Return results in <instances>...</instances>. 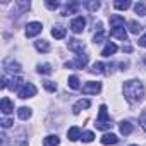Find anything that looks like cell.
<instances>
[{
  "mask_svg": "<svg viewBox=\"0 0 146 146\" xmlns=\"http://www.w3.org/2000/svg\"><path fill=\"white\" fill-rule=\"evenodd\" d=\"M117 143H119V137H117L115 134H112V132H110V134L107 132V134L102 136V144H105V146H108V144H117Z\"/></svg>",
  "mask_w": 146,
  "mask_h": 146,
  "instance_id": "obj_13",
  "label": "cell"
},
{
  "mask_svg": "<svg viewBox=\"0 0 146 146\" xmlns=\"http://www.w3.org/2000/svg\"><path fill=\"white\" fill-rule=\"evenodd\" d=\"M115 52H117V45H115V43H107L105 48L102 50V55H103V57H110V55H113Z\"/></svg>",
  "mask_w": 146,
  "mask_h": 146,
  "instance_id": "obj_21",
  "label": "cell"
},
{
  "mask_svg": "<svg viewBox=\"0 0 146 146\" xmlns=\"http://www.w3.org/2000/svg\"><path fill=\"white\" fill-rule=\"evenodd\" d=\"M124 96L129 103H139L144 100V86L137 79H131L124 83Z\"/></svg>",
  "mask_w": 146,
  "mask_h": 146,
  "instance_id": "obj_1",
  "label": "cell"
},
{
  "mask_svg": "<svg viewBox=\"0 0 146 146\" xmlns=\"http://www.w3.org/2000/svg\"><path fill=\"white\" fill-rule=\"evenodd\" d=\"M35 48H36L38 52H43V53L50 52V45H48V41H45V40H38V41H35Z\"/></svg>",
  "mask_w": 146,
  "mask_h": 146,
  "instance_id": "obj_20",
  "label": "cell"
},
{
  "mask_svg": "<svg viewBox=\"0 0 146 146\" xmlns=\"http://www.w3.org/2000/svg\"><path fill=\"white\" fill-rule=\"evenodd\" d=\"M137 43H139V45H141L143 48H146V33H144V35H143V36L139 38V41H137Z\"/></svg>",
  "mask_w": 146,
  "mask_h": 146,
  "instance_id": "obj_37",
  "label": "cell"
},
{
  "mask_svg": "<svg viewBox=\"0 0 146 146\" xmlns=\"http://www.w3.org/2000/svg\"><path fill=\"white\" fill-rule=\"evenodd\" d=\"M17 95H19V98H23V100H26V98H33V96L36 95V86H35L33 83H24L23 88L17 91Z\"/></svg>",
  "mask_w": 146,
  "mask_h": 146,
  "instance_id": "obj_4",
  "label": "cell"
},
{
  "mask_svg": "<svg viewBox=\"0 0 146 146\" xmlns=\"http://www.w3.org/2000/svg\"><path fill=\"white\" fill-rule=\"evenodd\" d=\"M4 70H5V72H11V74L14 76V72H19V70H21V65H19L17 62H14L12 58H7V60L4 62Z\"/></svg>",
  "mask_w": 146,
  "mask_h": 146,
  "instance_id": "obj_10",
  "label": "cell"
},
{
  "mask_svg": "<svg viewBox=\"0 0 146 146\" xmlns=\"http://www.w3.org/2000/svg\"><path fill=\"white\" fill-rule=\"evenodd\" d=\"M0 110H2V113H4V115H9V113L14 110V103H12L7 96H4V98H2V102H0Z\"/></svg>",
  "mask_w": 146,
  "mask_h": 146,
  "instance_id": "obj_11",
  "label": "cell"
},
{
  "mask_svg": "<svg viewBox=\"0 0 146 146\" xmlns=\"http://www.w3.org/2000/svg\"><path fill=\"white\" fill-rule=\"evenodd\" d=\"M45 5H46L48 9H52V11L58 9V2H50V0H48V2H45Z\"/></svg>",
  "mask_w": 146,
  "mask_h": 146,
  "instance_id": "obj_35",
  "label": "cell"
},
{
  "mask_svg": "<svg viewBox=\"0 0 146 146\" xmlns=\"http://www.w3.org/2000/svg\"><path fill=\"white\" fill-rule=\"evenodd\" d=\"M79 83H81V81H79L78 76H69V79H67V84H69V88H72V90H79V88H81Z\"/></svg>",
  "mask_w": 146,
  "mask_h": 146,
  "instance_id": "obj_25",
  "label": "cell"
},
{
  "mask_svg": "<svg viewBox=\"0 0 146 146\" xmlns=\"http://www.w3.org/2000/svg\"><path fill=\"white\" fill-rule=\"evenodd\" d=\"M38 72L40 74H52V65L50 64H40L38 65Z\"/></svg>",
  "mask_w": 146,
  "mask_h": 146,
  "instance_id": "obj_29",
  "label": "cell"
},
{
  "mask_svg": "<svg viewBox=\"0 0 146 146\" xmlns=\"http://www.w3.org/2000/svg\"><path fill=\"white\" fill-rule=\"evenodd\" d=\"M124 17L122 16H119V14H113L112 17H110V26L112 28H124Z\"/></svg>",
  "mask_w": 146,
  "mask_h": 146,
  "instance_id": "obj_15",
  "label": "cell"
},
{
  "mask_svg": "<svg viewBox=\"0 0 146 146\" xmlns=\"http://www.w3.org/2000/svg\"><path fill=\"white\" fill-rule=\"evenodd\" d=\"M23 79L19 78V76H12V78H7V76H4L2 78V84H0V86H2L4 90L5 88H9V90H12V91H19L21 88H23Z\"/></svg>",
  "mask_w": 146,
  "mask_h": 146,
  "instance_id": "obj_3",
  "label": "cell"
},
{
  "mask_svg": "<svg viewBox=\"0 0 146 146\" xmlns=\"http://www.w3.org/2000/svg\"><path fill=\"white\" fill-rule=\"evenodd\" d=\"M17 117H19L21 120H28V119L31 117V108H28V107H21V108L17 110Z\"/></svg>",
  "mask_w": 146,
  "mask_h": 146,
  "instance_id": "obj_24",
  "label": "cell"
},
{
  "mask_svg": "<svg viewBox=\"0 0 146 146\" xmlns=\"http://www.w3.org/2000/svg\"><path fill=\"white\" fill-rule=\"evenodd\" d=\"M81 139H83V143H91V141L95 139V134H93L91 131H86V132H83Z\"/></svg>",
  "mask_w": 146,
  "mask_h": 146,
  "instance_id": "obj_31",
  "label": "cell"
},
{
  "mask_svg": "<svg viewBox=\"0 0 146 146\" xmlns=\"http://www.w3.org/2000/svg\"><path fill=\"white\" fill-rule=\"evenodd\" d=\"M110 65H107V64H103V62H96V64H93V67L90 69L91 72H93V74H96V72H98V74H102V72H107L105 69H108Z\"/></svg>",
  "mask_w": 146,
  "mask_h": 146,
  "instance_id": "obj_22",
  "label": "cell"
},
{
  "mask_svg": "<svg viewBox=\"0 0 146 146\" xmlns=\"http://www.w3.org/2000/svg\"><path fill=\"white\" fill-rule=\"evenodd\" d=\"M65 28L64 26H55L53 29H52V36L55 38V40H62V38H65Z\"/></svg>",
  "mask_w": 146,
  "mask_h": 146,
  "instance_id": "obj_17",
  "label": "cell"
},
{
  "mask_svg": "<svg viewBox=\"0 0 146 146\" xmlns=\"http://www.w3.org/2000/svg\"><path fill=\"white\" fill-rule=\"evenodd\" d=\"M90 105H91V102H90V100H79V102H76V103H74V107H72V112L78 115V113H81V110L90 108Z\"/></svg>",
  "mask_w": 146,
  "mask_h": 146,
  "instance_id": "obj_12",
  "label": "cell"
},
{
  "mask_svg": "<svg viewBox=\"0 0 146 146\" xmlns=\"http://www.w3.org/2000/svg\"><path fill=\"white\" fill-rule=\"evenodd\" d=\"M43 86H45V90L50 91V93H55V91H57V83H53V81H45Z\"/></svg>",
  "mask_w": 146,
  "mask_h": 146,
  "instance_id": "obj_30",
  "label": "cell"
},
{
  "mask_svg": "<svg viewBox=\"0 0 146 146\" xmlns=\"http://www.w3.org/2000/svg\"><path fill=\"white\" fill-rule=\"evenodd\" d=\"M100 91H102V84L96 83V81H90V83H86L83 86V93L84 95H96Z\"/></svg>",
  "mask_w": 146,
  "mask_h": 146,
  "instance_id": "obj_8",
  "label": "cell"
},
{
  "mask_svg": "<svg viewBox=\"0 0 146 146\" xmlns=\"http://www.w3.org/2000/svg\"><path fill=\"white\" fill-rule=\"evenodd\" d=\"M11 125H12V120H11V119H4V120H2V127L7 129V127H11Z\"/></svg>",
  "mask_w": 146,
  "mask_h": 146,
  "instance_id": "obj_36",
  "label": "cell"
},
{
  "mask_svg": "<svg viewBox=\"0 0 146 146\" xmlns=\"http://www.w3.org/2000/svg\"><path fill=\"white\" fill-rule=\"evenodd\" d=\"M134 12H136L137 16H146V5H144L143 2L134 4Z\"/></svg>",
  "mask_w": 146,
  "mask_h": 146,
  "instance_id": "obj_28",
  "label": "cell"
},
{
  "mask_svg": "<svg viewBox=\"0 0 146 146\" xmlns=\"http://www.w3.org/2000/svg\"><path fill=\"white\" fill-rule=\"evenodd\" d=\"M84 5H86L91 12H95V11H98V9H100V2H86Z\"/></svg>",
  "mask_w": 146,
  "mask_h": 146,
  "instance_id": "obj_33",
  "label": "cell"
},
{
  "mask_svg": "<svg viewBox=\"0 0 146 146\" xmlns=\"http://www.w3.org/2000/svg\"><path fill=\"white\" fill-rule=\"evenodd\" d=\"M105 38H107V35H105L103 31H100L98 35H95V36H93V43H95V45H98V43H103V40H105Z\"/></svg>",
  "mask_w": 146,
  "mask_h": 146,
  "instance_id": "obj_32",
  "label": "cell"
},
{
  "mask_svg": "<svg viewBox=\"0 0 146 146\" xmlns=\"http://www.w3.org/2000/svg\"><path fill=\"white\" fill-rule=\"evenodd\" d=\"M81 136H83V134H81V129L76 127V125H74V127H70V129L67 131V137H69L70 141H78Z\"/></svg>",
  "mask_w": 146,
  "mask_h": 146,
  "instance_id": "obj_14",
  "label": "cell"
},
{
  "mask_svg": "<svg viewBox=\"0 0 146 146\" xmlns=\"http://www.w3.org/2000/svg\"><path fill=\"white\" fill-rule=\"evenodd\" d=\"M139 124H141V127L146 131V112H143V113L139 115Z\"/></svg>",
  "mask_w": 146,
  "mask_h": 146,
  "instance_id": "obj_34",
  "label": "cell"
},
{
  "mask_svg": "<svg viewBox=\"0 0 146 146\" xmlns=\"http://www.w3.org/2000/svg\"><path fill=\"white\" fill-rule=\"evenodd\" d=\"M84 43L83 41H79V40H69V50H72V52H76L78 55H84L83 52H84Z\"/></svg>",
  "mask_w": 146,
  "mask_h": 146,
  "instance_id": "obj_9",
  "label": "cell"
},
{
  "mask_svg": "<svg viewBox=\"0 0 146 146\" xmlns=\"http://www.w3.org/2000/svg\"><path fill=\"white\" fill-rule=\"evenodd\" d=\"M119 129H120V134L129 136V134L132 132V124H131L129 120H122V122H120V125H119Z\"/></svg>",
  "mask_w": 146,
  "mask_h": 146,
  "instance_id": "obj_18",
  "label": "cell"
},
{
  "mask_svg": "<svg viewBox=\"0 0 146 146\" xmlns=\"http://www.w3.org/2000/svg\"><path fill=\"white\" fill-rule=\"evenodd\" d=\"M79 9V4H67L62 11V16H69V14H76Z\"/></svg>",
  "mask_w": 146,
  "mask_h": 146,
  "instance_id": "obj_23",
  "label": "cell"
},
{
  "mask_svg": "<svg viewBox=\"0 0 146 146\" xmlns=\"http://www.w3.org/2000/svg\"><path fill=\"white\" fill-rule=\"evenodd\" d=\"M127 26H129V31H131V33H134V35H137V33H141V31H143V26H141L139 23H136V21H129V23H127Z\"/></svg>",
  "mask_w": 146,
  "mask_h": 146,
  "instance_id": "obj_26",
  "label": "cell"
},
{
  "mask_svg": "<svg viewBox=\"0 0 146 146\" xmlns=\"http://www.w3.org/2000/svg\"><path fill=\"white\" fill-rule=\"evenodd\" d=\"M58 143H60V139L55 134H50L43 139V146H58Z\"/></svg>",
  "mask_w": 146,
  "mask_h": 146,
  "instance_id": "obj_19",
  "label": "cell"
},
{
  "mask_svg": "<svg viewBox=\"0 0 146 146\" xmlns=\"http://www.w3.org/2000/svg\"><path fill=\"white\" fill-rule=\"evenodd\" d=\"M86 64H88V55H78L74 60L65 62V67H67V69H72V67H76V69H84Z\"/></svg>",
  "mask_w": 146,
  "mask_h": 146,
  "instance_id": "obj_5",
  "label": "cell"
},
{
  "mask_svg": "<svg viewBox=\"0 0 146 146\" xmlns=\"http://www.w3.org/2000/svg\"><path fill=\"white\" fill-rule=\"evenodd\" d=\"M131 146H137V144H131Z\"/></svg>",
  "mask_w": 146,
  "mask_h": 146,
  "instance_id": "obj_38",
  "label": "cell"
},
{
  "mask_svg": "<svg viewBox=\"0 0 146 146\" xmlns=\"http://www.w3.org/2000/svg\"><path fill=\"white\" fill-rule=\"evenodd\" d=\"M84 26H86V19L83 16H78V17H74L70 21V29H72V33H76V35L83 33Z\"/></svg>",
  "mask_w": 146,
  "mask_h": 146,
  "instance_id": "obj_6",
  "label": "cell"
},
{
  "mask_svg": "<svg viewBox=\"0 0 146 146\" xmlns=\"http://www.w3.org/2000/svg\"><path fill=\"white\" fill-rule=\"evenodd\" d=\"M113 7L119 9V11H125V9L131 7V2H129V0H124V2H122V0H117V2H113Z\"/></svg>",
  "mask_w": 146,
  "mask_h": 146,
  "instance_id": "obj_27",
  "label": "cell"
},
{
  "mask_svg": "<svg viewBox=\"0 0 146 146\" xmlns=\"http://www.w3.org/2000/svg\"><path fill=\"white\" fill-rule=\"evenodd\" d=\"M95 127H96V129H100V131L112 129V122H110V117H108V112H107V105H100L98 120H96Z\"/></svg>",
  "mask_w": 146,
  "mask_h": 146,
  "instance_id": "obj_2",
  "label": "cell"
},
{
  "mask_svg": "<svg viewBox=\"0 0 146 146\" xmlns=\"http://www.w3.org/2000/svg\"><path fill=\"white\" fill-rule=\"evenodd\" d=\"M41 29H43L41 23H36V21L28 23V26H26V36H28V38H33V36L40 35V33H41Z\"/></svg>",
  "mask_w": 146,
  "mask_h": 146,
  "instance_id": "obj_7",
  "label": "cell"
},
{
  "mask_svg": "<svg viewBox=\"0 0 146 146\" xmlns=\"http://www.w3.org/2000/svg\"><path fill=\"white\" fill-rule=\"evenodd\" d=\"M110 35H112L113 38L122 40V41H125V40H127V33H125V29H124V28H113V29L110 31Z\"/></svg>",
  "mask_w": 146,
  "mask_h": 146,
  "instance_id": "obj_16",
  "label": "cell"
}]
</instances>
